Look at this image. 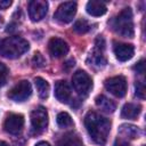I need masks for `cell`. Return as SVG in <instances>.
I'll use <instances>...</instances> for the list:
<instances>
[{"instance_id": "6da1fadb", "label": "cell", "mask_w": 146, "mask_h": 146, "mask_svg": "<svg viewBox=\"0 0 146 146\" xmlns=\"http://www.w3.org/2000/svg\"><path fill=\"white\" fill-rule=\"evenodd\" d=\"M84 125L94 143L103 146L107 141L111 131V121L96 112H88L84 116Z\"/></svg>"}, {"instance_id": "7a4b0ae2", "label": "cell", "mask_w": 146, "mask_h": 146, "mask_svg": "<svg viewBox=\"0 0 146 146\" xmlns=\"http://www.w3.org/2000/svg\"><path fill=\"white\" fill-rule=\"evenodd\" d=\"M30 48L29 42L21 36H8L0 43V54L9 59H15L25 54Z\"/></svg>"}, {"instance_id": "3957f363", "label": "cell", "mask_w": 146, "mask_h": 146, "mask_svg": "<svg viewBox=\"0 0 146 146\" xmlns=\"http://www.w3.org/2000/svg\"><path fill=\"white\" fill-rule=\"evenodd\" d=\"M112 26L117 34L124 38H132L133 36V22H132L131 8L127 7L122 9L119 13V15L113 19Z\"/></svg>"}, {"instance_id": "277c9868", "label": "cell", "mask_w": 146, "mask_h": 146, "mask_svg": "<svg viewBox=\"0 0 146 146\" xmlns=\"http://www.w3.org/2000/svg\"><path fill=\"white\" fill-rule=\"evenodd\" d=\"M72 84L80 96H87L92 88V80L87 72L79 70L72 76Z\"/></svg>"}, {"instance_id": "5b68a950", "label": "cell", "mask_w": 146, "mask_h": 146, "mask_svg": "<svg viewBox=\"0 0 146 146\" xmlns=\"http://www.w3.org/2000/svg\"><path fill=\"white\" fill-rule=\"evenodd\" d=\"M76 2L74 1H66L58 6L56 13L54 14L55 21L60 24H67L73 21L76 14Z\"/></svg>"}, {"instance_id": "8992f818", "label": "cell", "mask_w": 146, "mask_h": 146, "mask_svg": "<svg viewBox=\"0 0 146 146\" xmlns=\"http://www.w3.org/2000/svg\"><path fill=\"white\" fill-rule=\"evenodd\" d=\"M32 95V87L27 80L17 82L8 92V98L14 102H24Z\"/></svg>"}, {"instance_id": "52a82bcc", "label": "cell", "mask_w": 146, "mask_h": 146, "mask_svg": "<svg viewBox=\"0 0 146 146\" xmlns=\"http://www.w3.org/2000/svg\"><path fill=\"white\" fill-rule=\"evenodd\" d=\"M105 88L115 97H123L127 94V80L122 75L112 76L105 80Z\"/></svg>"}, {"instance_id": "ba28073f", "label": "cell", "mask_w": 146, "mask_h": 146, "mask_svg": "<svg viewBox=\"0 0 146 146\" xmlns=\"http://www.w3.org/2000/svg\"><path fill=\"white\" fill-rule=\"evenodd\" d=\"M31 124L36 132H42L48 125V113L43 106H39L31 112Z\"/></svg>"}, {"instance_id": "9c48e42d", "label": "cell", "mask_w": 146, "mask_h": 146, "mask_svg": "<svg viewBox=\"0 0 146 146\" xmlns=\"http://www.w3.org/2000/svg\"><path fill=\"white\" fill-rule=\"evenodd\" d=\"M23 127H24V116L22 114L10 113L7 115L3 123L5 130L11 135H18L23 130Z\"/></svg>"}, {"instance_id": "30bf717a", "label": "cell", "mask_w": 146, "mask_h": 146, "mask_svg": "<svg viewBox=\"0 0 146 146\" xmlns=\"http://www.w3.org/2000/svg\"><path fill=\"white\" fill-rule=\"evenodd\" d=\"M48 11V2L44 0H33L29 3V16L31 21H41Z\"/></svg>"}, {"instance_id": "8fae6325", "label": "cell", "mask_w": 146, "mask_h": 146, "mask_svg": "<svg viewBox=\"0 0 146 146\" xmlns=\"http://www.w3.org/2000/svg\"><path fill=\"white\" fill-rule=\"evenodd\" d=\"M48 49H49V52L52 57H56V58H59V57H63L65 56L67 52H68V44L66 41H64L63 39L60 38H51L49 40V43H48Z\"/></svg>"}, {"instance_id": "7c38bea8", "label": "cell", "mask_w": 146, "mask_h": 146, "mask_svg": "<svg viewBox=\"0 0 146 146\" xmlns=\"http://www.w3.org/2000/svg\"><path fill=\"white\" fill-rule=\"evenodd\" d=\"M113 50H114L115 57L120 62H127V60L131 59L132 56L135 55L133 46L128 44V43H115Z\"/></svg>"}, {"instance_id": "4fadbf2b", "label": "cell", "mask_w": 146, "mask_h": 146, "mask_svg": "<svg viewBox=\"0 0 146 146\" xmlns=\"http://www.w3.org/2000/svg\"><path fill=\"white\" fill-rule=\"evenodd\" d=\"M55 97L60 103H67L71 98V89L66 81L59 80L55 84Z\"/></svg>"}, {"instance_id": "5bb4252c", "label": "cell", "mask_w": 146, "mask_h": 146, "mask_svg": "<svg viewBox=\"0 0 146 146\" xmlns=\"http://www.w3.org/2000/svg\"><path fill=\"white\" fill-rule=\"evenodd\" d=\"M86 10H87V13L89 15L98 17V16H103L107 11V8H106V5L104 2H102V1L91 0V1L87 2Z\"/></svg>"}, {"instance_id": "9a60e30c", "label": "cell", "mask_w": 146, "mask_h": 146, "mask_svg": "<svg viewBox=\"0 0 146 146\" xmlns=\"http://www.w3.org/2000/svg\"><path fill=\"white\" fill-rule=\"evenodd\" d=\"M95 100H96L97 107H98L100 111L105 112V113H108V114H110V113H113V112L116 110L115 103H114L112 99H110V98H107L106 96H104V95L97 96Z\"/></svg>"}, {"instance_id": "2e32d148", "label": "cell", "mask_w": 146, "mask_h": 146, "mask_svg": "<svg viewBox=\"0 0 146 146\" xmlns=\"http://www.w3.org/2000/svg\"><path fill=\"white\" fill-rule=\"evenodd\" d=\"M119 133L122 136L121 138L123 139H135V138H138L139 135H140V130L138 127L133 125V124H128V123H124V124H121L119 127Z\"/></svg>"}, {"instance_id": "e0dca14e", "label": "cell", "mask_w": 146, "mask_h": 146, "mask_svg": "<svg viewBox=\"0 0 146 146\" xmlns=\"http://www.w3.org/2000/svg\"><path fill=\"white\" fill-rule=\"evenodd\" d=\"M57 146H83V143L76 133L68 132L58 139Z\"/></svg>"}, {"instance_id": "ac0fdd59", "label": "cell", "mask_w": 146, "mask_h": 146, "mask_svg": "<svg viewBox=\"0 0 146 146\" xmlns=\"http://www.w3.org/2000/svg\"><path fill=\"white\" fill-rule=\"evenodd\" d=\"M141 111V106L139 104H133V103H127L123 105L121 110V116L124 119H130L133 120L136 119Z\"/></svg>"}, {"instance_id": "d6986e66", "label": "cell", "mask_w": 146, "mask_h": 146, "mask_svg": "<svg viewBox=\"0 0 146 146\" xmlns=\"http://www.w3.org/2000/svg\"><path fill=\"white\" fill-rule=\"evenodd\" d=\"M34 84L36 87V91H38L40 98L46 99L49 95V83L44 79H42L40 76H36L34 79Z\"/></svg>"}, {"instance_id": "ffe728a7", "label": "cell", "mask_w": 146, "mask_h": 146, "mask_svg": "<svg viewBox=\"0 0 146 146\" xmlns=\"http://www.w3.org/2000/svg\"><path fill=\"white\" fill-rule=\"evenodd\" d=\"M56 122L60 128H68L73 125V120L71 117V115L66 112H60L57 114L56 117Z\"/></svg>"}, {"instance_id": "44dd1931", "label": "cell", "mask_w": 146, "mask_h": 146, "mask_svg": "<svg viewBox=\"0 0 146 146\" xmlns=\"http://www.w3.org/2000/svg\"><path fill=\"white\" fill-rule=\"evenodd\" d=\"M73 30L79 34H84L90 30V25L86 19H79L74 23Z\"/></svg>"}, {"instance_id": "7402d4cb", "label": "cell", "mask_w": 146, "mask_h": 146, "mask_svg": "<svg viewBox=\"0 0 146 146\" xmlns=\"http://www.w3.org/2000/svg\"><path fill=\"white\" fill-rule=\"evenodd\" d=\"M32 64L35 66V67H42V66H44V64H46V59H44V57L41 55V52H35L34 55H33V58H32Z\"/></svg>"}, {"instance_id": "603a6c76", "label": "cell", "mask_w": 146, "mask_h": 146, "mask_svg": "<svg viewBox=\"0 0 146 146\" xmlns=\"http://www.w3.org/2000/svg\"><path fill=\"white\" fill-rule=\"evenodd\" d=\"M7 76H8V68L5 64L0 63V87H2L6 83Z\"/></svg>"}, {"instance_id": "cb8c5ba5", "label": "cell", "mask_w": 146, "mask_h": 146, "mask_svg": "<svg viewBox=\"0 0 146 146\" xmlns=\"http://www.w3.org/2000/svg\"><path fill=\"white\" fill-rule=\"evenodd\" d=\"M136 95L137 97L144 99L145 98V84L143 81H137L136 82Z\"/></svg>"}, {"instance_id": "d4e9b609", "label": "cell", "mask_w": 146, "mask_h": 146, "mask_svg": "<svg viewBox=\"0 0 146 146\" xmlns=\"http://www.w3.org/2000/svg\"><path fill=\"white\" fill-rule=\"evenodd\" d=\"M133 70H135L136 73H138V74H144V73H145V60H144V59H140V60L133 66Z\"/></svg>"}, {"instance_id": "484cf974", "label": "cell", "mask_w": 146, "mask_h": 146, "mask_svg": "<svg viewBox=\"0 0 146 146\" xmlns=\"http://www.w3.org/2000/svg\"><path fill=\"white\" fill-rule=\"evenodd\" d=\"M113 146H130V144L128 143L127 139H123V138H116Z\"/></svg>"}, {"instance_id": "4316f807", "label": "cell", "mask_w": 146, "mask_h": 146, "mask_svg": "<svg viewBox=\"0 0 146 146\" xmlns=\"http://www.w3.org/2000/svg\"><path fill=\"white\" fill-rule=\"evenodd\" d=\"M11 5L10 0H0V9H6Z\"/></svg>"}, {"instance_id": "83f0119b", "label": "cell", "mask_w": 146, "mask_h": 146, "mask_svg": "<svg viewBox=\"0 0 146 146\" xmlns=\"http://www.w3.org/2000/svg\"><path fill=\"white\" fill-rule=\"evenodd\" d=\"M35 146H50V144L47 143V141H39Z\"/></svg>"}, {"instance_id": "f1b7e54d", "label": "cell", "mask_w": 146, "mask_h": 146, "mask_svg": "<svg viewBox=\"0 0 146 146\" xmlns=\"http://www.w3.org/2000/svg\"><path fill=\"white\" fill-rule=\"evenodd\" d=\"M0 146H9L6 141H3V140H0Z\"/></svg>"}, {"instance_id": "f546056e", "label": "cell", "mask_w": 146, "mask_h": 146, "mask_svg": "<svg viewBox=\"0 0 146 146\" xmlns=\"http://www.w3.org/2000/svg\"><path fill=\"white\" fill-rule=\"evenodd\" d=\"M2 24H3V18L2 16H0V26H2Z\"/></svg>"}, {"instance_id": "4dcf8cb0", "label": "cell", "mask_w": 146, "mask_h": 146, "mask_svg": "<svg viewBox=\"0 0 146 146\" xmlns=\"http://www.w3.org/2000/svg\"><path fill=\"white\" fill-rule=\"evenodd\" d=\"M143 146H145V145H143Z\"/></svg>"}]
</instances>
